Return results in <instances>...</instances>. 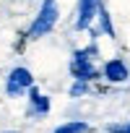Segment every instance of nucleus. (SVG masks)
Masks as SVG:
<instances>
[{"instance_id": "1", "label": "nucleus", "mask_w": 130, "mask_h": 133, "mask_svg": "<svg viewBox=\"0 0 130 133\" xmlns=\"http://www.w3.org/2000/svg\"><path fill=\"white\" fill-rule=\"evenodd\" d=\"M99 44L96 42H89L86 47H76L70 52V60H68V73L73 81H86V84H99L102 76H99Z\"/></svg>"}, {"instance_id": "2", "label": "nucleus", "mask_w": 130, "mask_h": 133, "mask_svg": "<svg viewBox=\"0 0 130 133\" xmlns=\"http://www.w3.org/2000/svg\"><path fill=\"white\" fill-rule=\"evenodd\" d=\"M60 24V3L57 0H39V8L31 18V24L26 26V31L21 34V42L18 47H24L26 42H37V39H44L49 37Z\"/></svg>"}, {"instance_id": "3", "label": "nucleus", "mask_w": 130, "mask_h": 133, "mask_svg": "<svg viewBox=\"0 0 130 133\" xmlns=\"http://www.w3.org/2000/svg\"><path fill=\"white\" fill-rule=\"evenodd\" d=\"M34 84H37V78H34L31 68H26V65H13L5 73V78H3V91H5L8 99H21V97H26V91Z\"/></svg>"}, {"instance_id": "4", "label": "nucleus", "mask_w": 130, "mask_h": 133, "mask_svg": "<svg viewBox=\"0 0 130 133\" xmlns=\"http://www.w3.org/2000/svg\"><path fill=\"white\" fill-rule=\"evenodd\" d=\"M99 76L107 86H125L130 81V63L120 55L114 57H107L102 65H99Z\"/></svg>"}, {"instance_id": "5", "label": "nucleus", "mask_w": 130, "mask_h": 133, "mask_svg": "<svg viewBox=\"0 0 130 133\" xmlns=\"http://www.w3.org/2000/svg\"><path fill=\"white\" fill-rule=\"evenodd\" d=\"M104 0H76V18H73V29L76 31H89L96 24V13Z\"/></svg>"}, {"instance_id": "6", "label": "nucleus", "mask_w": 130, "mask_h": 133, "mask_svg": "<svg viewBox=\"0 0 130 133\" xmlns=\"http://www.w3.org/2000/svg\"><path fill=\"white\" fill-rule=\"evenodd\" d=\"M49 112H52V97L44 94V91L34 84V86L26 91V115L42 120V117H47Z\"/></svg>"}, {"instance_id": "7", "label": "nucleus", "mask_w": 130, "mask_h": 133, "mask_svg": "<svg viewBox=\"0 0 130 133\" xmlns=\"http://www.w3.org/2000/svg\"><path fill=\"white\" fill-rule=\"evenodd\" d=\"M52 133H94V125L89 120H81V117H73V120H65L60 125L52 128Z\"/></svg>"}, {"instance_id": "8", "label": "nucleus", "mask_w": 130, "mask_h": 133, "mask_svg": "<svg viewBox=\"0 0 130 133\" xmlns=\"http://www.w3.org/2000/svg\"><path fill=\"white\" fill-rule=\"evenodd\" d=\"M96 29L102 31V37H109V39H117V29H114V21L107 11V5L102 3L99 5V13H96Z\"/></svg>"}, {"instance_id": "9", "label": "nucleus", "mask_w": 130, "mask_h": 133, "mask_svg": "<svg viewBox=\"0 0 130 133\" xmlns=\"http://www.w3.org/2000/svg\"><path fill=\"white\" fill-rule=\"evenodd\" d=\"M94 91V84H86V81H73L68 86V97L70 99H81V97H89Z\"/></svg>"}, {"instance_id": "10", "label": "nucleus", "mask_w": 130, "mask_h": 133, "mask_svg": "<svg viewBox=\"0 0 130 133\" xmlns=\"http://www.w3.org/2000/svg\"><path fill=\"white\" fill-rule=\"evenodd\" d=\"M104 133H130V120H122V123H107V125H104Z\"/></svg>"}, {"instance_id": "11", "label": "nucleus", "mask_w": 130, "mask_h": 133, "mask_svg": "<svg viewBox=\"0 0 130 133\" xmlns=\"http://www.w3.org/2000/svg\"><path fill=\"white\" fill-rule=\"evenodd\" d=\"M0 133H18V130H0Z\"/></svg>"}]
</instances>
